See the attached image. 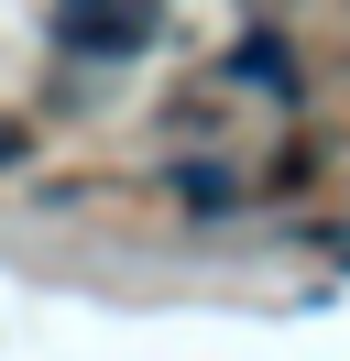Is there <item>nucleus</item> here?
<instances>
[{"instance_id":"obj_2","label":"nucleus","mask_w":350,"mask_h":361,"mask_svg":"<svg viewBox=\"0 0 350 361\" xmlns=\"http://www.w3.org/2000/svg\"><path fill=\"white\" fill-rule=\"evenodd\" d=\"M284 66H296V55H284L274 33H252V44L230 55V77H241V88H284Z\"/></svg>"},{"instance_id":"obj_1","label":"nucleus","mask_w":350,"mask_h":361,"mask_svg":"<svg viewBox=\"0 0 350 361\" xmlns=\"http://www.w3.org/2000/svg\"><path fill=\"white\" fill-rule=\"evenodd\" d=\"M55 44L66 55H143L153 0H55Z\"/></svg>"},{"instance_id":"obj_3","label":"nucleus","mask_w":350,"mask_h":361,"mask_svg":"<svg viewBox=\"0 0 350 361\" xmlns=\"http://www.w3.org/2000/svg\"><path fill=\"white\" fill-rule=\"evenodd\" d=\"M22 154H33V132H22L11 110H0V164H22Z\"/></svg>"}]
</instances>
